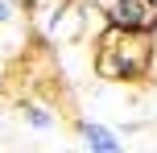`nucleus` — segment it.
Masks as SVG:
<instances>
[{
  "mask_svg": "<svg viewBox=\"0 0 157 153\" xmlns=\"http://www.w3.org/2000/svg\"><path fill=\"white\" fill-rule=\"evenodd\" d=\"M17 21V8H13V0H0V25H13Z\"/></svg>",
  "mask_w": 157,
  "mask_h": 153,
  "instance_id": "obj_5",
  "label": "nucleus"
},
{
  "mask_svg": "<svg viewBox=\"0 0 157 153\" xmlns=\"http://www.w3.org/2000/svg\"><path fill=\"white\" fill-rule=\"evenodd\" d=\"M87 4H95V8H108V4H112V0H87Z\"/></svg>",
  "mask_w": 157,
  "mask_h": 153,
  "instance_id": "obj_6",
  "label": "nucleus"
},
{
  "mask_svg": "<svg viewBox=\"0 0 157 153\" xmlns=\"http://www.w3.org/2000/svg\"><path fill=\"white\" fill-rule=\"evenodd\" d=\"M157 62V46L153 37L141 33H120L103 25L99 46H95V75L108 83H145Z\"/></svg>",
  "mask_w": 157,
  "mask_h": 153,
  "instance_id": "obj_1",
  "label": "nucleus"
},
{
  "mask_svg": "<svg viewBox=\"0 0 157 153\" xmlns=\"http://www.w3.org/2000/svg\"><path fill=\"white\" fill-rule=\"evenodd\" d=\"M78 137H83V149H87V153H128L124 137H120L112 124H103V120H87V116H78Z\"/></svg>",
  "mask_w": 157,
  "mask_h": 153,
  "instance_id": "obj_3",
  "label": "nucleus"
},
{
  "mask_svg": "<svg viewBox=\"0 0 157 153\" xmlns=\"http://www.w3.org/2000/svg\"><path fill=\"white\" fill-rule=\"evenodd\" d=\"M103 25L120 33H141L153 37L157 33V0H112L103 8Z\"/></svg>",
  "mask_w": 157,
  "mask_h": 153,
  "instance_id": "obj_2",
  "label": "nucleus"
},
{
  "mask_svg": "<svg viewBox=\"0 0 157 153\" xmlns=\"http://www.w3.org/2000/svg\"><path fill=\"white\" fill-rule=\"evenodd\" d=\"M21 116H25V124H29V128H37V132L58 128V116L50 112V108H41V104H25V108H21Z\"/></svg>",
  "mask_w": 157,
  "mask_h": 153,
  "instance_id": "obj_4",
  "label": "nucleus"
}]
</instances>
